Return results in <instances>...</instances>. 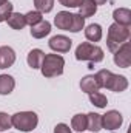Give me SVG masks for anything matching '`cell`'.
Masks as SVG:
<instances>
[{
	"label": "cell",
	"mask_w": 131,
	"mask_h": 133,
	"mask_svg": "<svg viewBox=\"0 0 131 133\" xmlns=\"http://www.w3.org/2000/svg\"><path fill=\"white\" fill-rule=\"evenodd\" d=\"M94 76L97 79V84L100 88H106V90H111L116 93H122L128 88V79L125 76L114 74L110 70H100Z\"/></svg>",
	"instance_id": "cell-1"
},
{
	"label": "cell",
	"mask_w": 131,
	"mask_h": 133,
	"mask_svg": "<svg viewBox=\"0 0 131 133\" xmlns=\"http://www.w3.org/2000/svg\"><path fill=\"white\" fill-rule=\"evenodd\" d=\"M63 66H65V59L59 54H45L43 61H42V74L45 77H56L60 76L63 73Z\"/></svg>",
	"instance_id": "cell-2"
},
{
	"label": "cell",
	"mask_w": 131,
	"mask_h": 133,
	"mask_svg": "<svg viewBox=\"0 0 131 133\" xmlns=\"http://www.w3.org/2000/svg\"><path fill=\"white\" fill-rule=\"evenodd\" d=\"M130 37V26H123L119 23H113L108 28V37H106V45L110 51H116L123 42H127Z\"/></svg>",
	"instance_id": "cell-3"
},
{
	"label": "cell",
	"mask_w": 131,
	"mask_h": 133,
	"mask_svg": "<svg viewBox=\"0 0 131 133\" xmlns=\"http://www.w3.org/2000/svg\"><path fill=\"white\" fill-rule=\"evenodd\" d=\"M76 59L77 61H88L90 64L102 62L103 61V50L97 45L90 43V42H83L76 50Z\"/></svg>",
	"instance_id": "cell-4"
},
{
	"label": "cell",
	"mask_w": 131,
	"mask_h": 133,
	"mask_svg": "<svg viewBox=\"0 0 131 133\" xmlns=\"http://www.w3.org/2000/svg\"><path fill=\"white\" fill-rule=\"evenodd\" d=\"M11 124L17 130L31 132V130H34L37 127L39 118H37V115L34 111H19V113L11 116Z\"/></svg>",
	"instance_id": "cell-5"
},
{
	"label": "cell",
	"mask_w": 131,
	"mask_h": 133,
	"mask_svg": "<svg viewBox=\"0 0 131 133\" xmlns=\"http://www.w3.org/2000/svg\"><path fill=\"white\" fill-rule=\"evenodd\" d=\"M114 64L120 68H128L131 65V43L123 42L114 51Z\"/></svg>",
	"instance_id": "cell-6"
},
{
	"label": "cell",
	"mask_w": 131,
	"mask_h": 133,
	"mask_svg": "<svg viewBox=\"0 0 131 133\" xmlns=\"http://www.w3.org/2000/svg\"><path fill=\"white\" fill-rule=\"evenodd\" d=\"M122 122H123V118H122V115H120L119 111H116V110H110V111H106V113L102 116V129L110 130V132L117 130V129L122 125Z\"/></svg>",
	"instance_id": "cell-7"
},
{
	"label": "cell",
	"mask_w": 131,
	"mask_h": 133,
	"mask_svg": "<svg viewBox=\"0 0 131 133\" xmlns=\"http://www.w3.org/2000/svg\"><path fill=\"white\" fill-rule=\"evenodd\" d=\"M48 43H49L51 50H54L57 53H66V51H69V48L72 45V40L66 36H54V37L49 39Z\"/></svg>",
	"instance_id": "cell-8"
},
{
	"label": "cell",
	"mask_w": 131,
	"mask_h": 133,
	"mask_svg": "<svg viewBox=\"0 0 131 133\" xmlns=\"http://www.w3.org/2000/svg\"><path fill=\"white\" fill-rule=\"evenodd\" d=\"M72 17H74V14H71V12H68V11H60V12H57V16L54 17V25H56L59 30L71 31Z\"/></svg>",
	"instance_id": "cell-9"
},
{
	"label": "cell",
	"mask_w": 131,
	"mask_h": 133,
	"mask_svg": "<svg viewBox=\"0 0 131 133\" xmlns=\"http://www.w3.org/2000/svg\"><path fill=\"white\" fill-rule=\"evenodd\" d=\"M16 62V53L11 46H0V70L9 68Z\"/></svg>",
	"instance_id": "cell-10"
},
{
	"label": "cell",
	"mask_w": 131,
	"mask_h": 133,
	"mask_svg": "<svg viewBox=\"0 0 131 133\" xmlns=\"http://www.w3.org/2000/svg\"><path fill=\"white\" fill-rule=\"evenodd\" d=\"M80 88H82V91H85L86 95L96 93V91L100 90V87H99V84H97V79H96V76H93V74L85 76V77L80 81Z\"/></svg>",
	"instance_id": "cell-11"
},
{
	"label": "cell",
	"mask_w": 131,
	"mask_h": 133,
	"mask_svg": "<svg viewBox=\"0 0 131 133\" xmlns=\"http://www.w3.org/2000/svg\"><path fill=\"white\" fill-rule=\"evenodd\" d=\"M113 17H114V23H119V25H123V26H130L131 25V11L128 8L114 9Z\"/></svg>",
	"instance_id": "cell-12"
},
{
	"label": "cell",
	"mask_w": 131,
	"mask_h": 133,
	"mask_svg": "<svg viewBox=\"0 0 131 133\" xmlns=\"http://www.w3.org/2000/svg\"><path fill=\"white\" fill-rule=\"evenodd\" d=\"M49 33H51V23L46 22V20H42L37 25L31 26V36L35 37V39H43L45 36H48Z\"/></svg>",
	"instance_id": "cell-13"
},
{
	"label": "cell",
	"mask_w": 131,
	"mask_h": 133,
	"mask_svg": "<svg viewBox=\"0 0 131 133\" xmlns=\"http://www.w3.org/2000/svg\"><path fill=\"white\" fill-rule=\"evenodd\" d=\"M16 87V81L9 74H0V95H9Z\"/></svg>",
	"instance_id": "cell-14"
},
{
	"label": "cell",
	"mask_w": 131,
	"mask_h": 133,
	"mask_svg": "<svg viewBox=\"0 0 131 133\" xmlns=\"http://www.w3.org/2000/svg\"><path fill=\"white\" fill-rule=\"evenodd\" d=\"M43 57H45V53H43L42 50H39V48L31 50V51H30V54H28V57H26L28 65L31 66L33 70H35V68H40Z\"/></svg>",
	"instance_id": "cell-15"
},
{
	"label": "cell",
	"mask_w": 131,
	"mask_h": 133,
	"mask_svg": "<svg viewBox=\"0 0 131 133\" xmlns=\"http://www.w3.org/2000/svg\"><path fill=\"white\" fill-rule=\"evenodd\" d=\"M8 25L12 28V30H23L25 25H26V20H25V16L20 14V12H11V16L6 19Z\"/></svg>",
	"instance_id": "cell-16"
},
{
	"label": "cell",
	"mask_w": 131,
	"mask_h": 133,
	"mask_svg": "<svg viewBox=\"0 0 131 133\" xmlns=\"http://www.w3.org/2000/svg\"><path fill=\"white\" fill-rule=\"evenodd\" d=\"M96 11H97V5H96L93 0H83L82 5L79 6V16L83 17V19H85V17L94 16Z\"/></svg>",
	"instance_id": "cell-17"
},
{
	"label": "cell",
	"mask_w": 131,
	"mask_h": 133,
	"mask_svg": "<svg viewBox=\"0 0 131 133\" xmlns=\"http://www.w3.org/2000/svg\"><path fill=\"white\" fill-rule=\"evenodd\" d=\"M85 37L90 40V42H99L102 39V26L97 23H91L86 26L85 30Z\"/></svg>",
	"instance_id": "cell-18"
},
{
	"label": "cell",
	"mask_w": 131,
	"mask_h": 133,
	"mask_svg": "<svg viewBox=\"0 0 131 133\" xmlns=\"http://www.w3.org/2000/svg\"><path fill=\"white\" fill-rule=\"evenodd\" d=\"M102 129V116L97 113H88L86 115V130L99 132Z\"/></svg>",
	"instance_id": "cell-19"
},
{
	"label": "cell",
	"mask_w": 131,
	"mask_h": 133,
	"mask_svg": "<svg viewBox=\"0 0 131 133\" xmlns=\"http://www.w3.org/2000/svg\"><path fill=\"white\" fill-rule=\"evenodd\" d=\"M71 125H72V129H74L76 132H83V130H86V115L79 113V115L72 116Z\"/></svg>",
	"instance_id": "cell-20"
},
{
	"label": "cell",
	"mask_w": 131,
	"mask_h": 133,
	"mask_svg": "<svg viewBox=\"0 0 131 133\" xmlns=\"http://www.w3.org/2000/svg\"><path fill=\"white\" fill-rule=\"evenodd\" d=\"M90 101H91V104H94V105L99 107V108H105V107H106V104H108L106 96H105V95H102V93H99V91L91 93V95H90Z\"/></svg>",
	"instance_id": "cell-21"
},
{
	"label": "cell",
	"mask_w": 131,
	"mask_h": 133,
	"mask_svg": "<svg viewBox=\"0 0 131 133\" xmlns=\"http://www.w3.org/2000/svg\"><path fill=\"white\" fill-rule=\"evenodd\" d=\"M34 6L39 12H49L54 6V0H34Z\"/></svg>",
	"instance_id": "cell-22"
},
{
	"label": "cell",
	"mask_w": 131,
	"mask_h": 133,
	"mask_svg": "<svg viewBox=\"0 0 131 133\" xmlns=\"http://www.w3.org/2000/svg\"><path fill=\"white\" fill-rule=\"evenodd\" d=\"M25 20H26V25L34 26L39 22H42L43 17H42V12H39V11H30L28 14H25Z\"/></svg>",
	"instance_id": "cell-23"
},
{
	"label": "cell",
	"mask_w": 131,
	"mask_h": 133,
	"mask_svg": "<svg viewBox=\"0 0 131 133\" xmlns=\"http://www.w3.org/2000/svg\"><path fill=\"white\" fill-rule=\"evenodd\" d=\"M85 26V19L80 17L79 14H74L72 17V26H71V33H79L82 31V28Z\"/></svg>",
	"instance_id": "cell-24"
},
{
	"label": "cell",
	"mask_w": 131,
	"mask_h": 133,
	"mask_svg": "<svg viewBox=\"0 0 131 133\" xmlns=\"http://www.w3.org/2000/svg\"><path fill=\"white\" fill-rule=\"evenodd\" d=\"M11 12H12V5L9 2L3 3L0 6V22H6V19L11 16Z\"/></svg>",
	"instance_id": "cell-25"
},
{
	"label": "cell",
	"mask_w": 131,
	"mask_h": 133,
	"mask_svg": "<svg viewBox=\"0 0 131 133\" xmlns=\"http://www.w3.org/2000/svg\"><path fill=\"white\" fill-rule=\"evenodd\" d=\"M11 125H12V124H11V116L0 111V132L11 129Z\"/></svg>",
	"instance_id": "cell-26"
},
{
	"label": "cell",
	"mask_w": 131,
	"mask_h": 133,
	"mask_svg": "<svg viewBox=\"0 0 131 133\" xmlns=\"http://www.w3.org/2000/svg\"><path fill=\"white\" fill-rule=\"evenodd\" d=\"M59 2H60V5L68 6V8H79L83 0H59Z\"/></svg>",
	"instance_id": "cell-27"
},
{
	"label": "cell",
	"mask_w": 131,
	"mask_h": 133,
	"mask_svg": "<svg viewBox=\"0 0 131 133\" xmlns=\"http://www.w3.org/2000/svg\"><path fill=\"white\" fill-rule=\"evenodd\" d=\"M54 133H71V129L66 124H57L54 129Z\"/></svg>",
	"instance_id": "cell-28"
},
{
	"label": "cell",
	"mask_w": 131,
	"mask_h": 133,
	"mask_svg": "<svg viewBox=\"0 0 131 133\" xmlns=\"http://www.w3.org/2000/svg\"><path fill=\"white\" fill-rule=\"evenodd\" d=\"M96 5H103V3H106V0H93Z\"/></svg>",
	"instance_id": "cell-29"
},
{
	"label": "cell",
	"mask_w": 131,
	"mask_h": 133,
	"mask_svg": "<svg viewBox=\"0 0 131 133\" xmlns=\"http://www.w3.org/2000/svg\"><path fill=\"white\" fill-rule=\"evenodd\" d=\"M6 2H8V0H0V6H2L3 3H6Z\"/></svg>",
	"instance_id": "cell-30"
}]
</instances>
